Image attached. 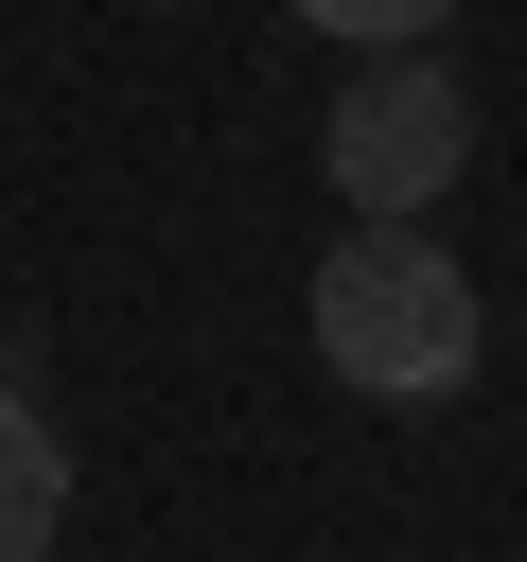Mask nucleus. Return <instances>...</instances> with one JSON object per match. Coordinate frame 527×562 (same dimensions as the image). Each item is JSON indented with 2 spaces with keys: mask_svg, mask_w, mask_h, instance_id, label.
I'll return each mask as SVG.
<instances>
[{
  "mask_svg": "<svg viewBox=\"0 0 527 562\" xmlns=\"http://www.w3.org/2000/svg\"><path fill=\"white\" fill-rule=\"evenodd\" d=\"M474 351H492V316H474V281H457L439 228H351V246H316V369H334L351 404H457Z\"/></svg>",
  "mask_w": 527,
  "mask_h": 562,
  "instance_id": "f257e3e1",
  "label": "nucleus"
},
{
  "mask_svg": "<svg viewBox=\"0 0 527 562\" xmlns=\"http://www.w3.org/2000/svg\"><path fill=\"white\" fill-rule=\"evenodd\" d=\"M316 35H351V53H439V18L457 0H299Z\"/></svg>",
  "mask_w": 527,
  "mask_h": 562,
  "instance_id": "20e7f679",
  "label": "nucleus"
},
{
  "mask_svg": "<svg viewBox=\"0 0 527 562\" xmlns=\"http://www.w3.org/2000/svg\"><path fill=\"white\" fill-rule=\"evenodd\" d=\"M316 158H334L351 228H422V211L457 193V158H474V105H457V70H439V53H369V70L334 88Z\"/></svg>",
  "mask_w": 527,
  "mask_h": 562,
  "instance_id": "f03ea898",
  "label": "nucleus"
},
{
  "mask_svg": "<svg viewBox=\"0 0 527 562\" xmlns=\"http://www.w3.org/2000/svg\"><path fill=\"white\" fill-rule=\"evenodd\" d=\"M70 527V439L35 422V386H0V562H53Z\"/></svg>",
  "mask_w": 527,
  "mask_h": 562,
  "instance_id": "7ed1b4c3",
  "label": "nucleus"
}]
</instances>
